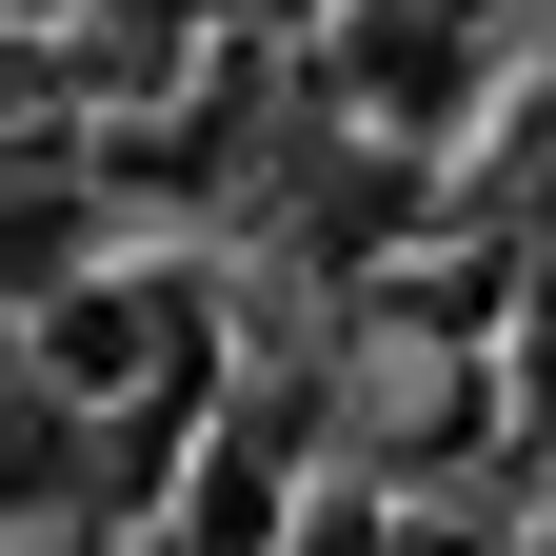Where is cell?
Instances as JSON below:
<instances>
[{"mask_svg":"<svg viewBox=\"0 0 556 556\" xmlns=\"http://www.w3.org/2000/svg\"><path fill=\"white\" fill-rule=\"evenodd\" d=\"M40 378H60V397H139V378H179V299H80Z\"/></svg>","mask_w":556,"mask_h":556,"instance_id":"cell-1","label":"cell"}]
</instances>
